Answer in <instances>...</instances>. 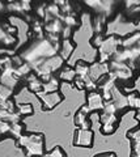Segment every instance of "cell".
I'll use <instances>...</instances> for the list:
<instances>
[{"label": "cell", "mask_w": 140, "mask_h": 157, "mask_svg": "<svg viewBox=\"0 0 140 157\" xmlns=\"http://www.w3.org/2000/svg\"><path fill=\"white\" fill-rule=\"evenodd\" d=\"M33 113V107L32 105H21L20 106V114H32Z\"/></svg>", "instance_id": "cell-20"}, {"label": "cell", "mask_w": 140, "mask_h": 157, "mask_svg": "<svg viewBox=\"0 0 140 157\" xmlns=\"http://www.w3.org/2000/svg\"><path fill=\"white\" fill-rule=\"evenodd\" d=\"M138 28H139V29H140V21H139V22H138Z\"/></svg>", "instance_id": "cell-22"}, {"label": "cell", "mask_w": 140, "mask_h": 157, "mask_svg": "<svg viewBox=\"0 0 140 157\" xmlns=\"http://www.w3.org/2000/svg\"><path fill=\"white\" fill-rule=\"evenodd\" d=\"M29 90H32V92H34V93H40L41 89L43 88V81L41 80V78H38L36 76H32L30 77V80H29Z\"/></svg>", "instance_id": "cell-15"}, {"label": "cell", "mask_w": 140, "mask_h": 157, "mask_svg": "<svg viewBox=\"0 0 140 157\" xmlns=\"http://www.w3.org/2000/svg\"><path fill=\"white\" fill-rule=\"evenodd\" d=\"M60 20H62V22L64 24V26H67V28L74 29V28H76V26H79V20H77V17H76L75 13L66 14L64 17H60Z\"/></svg>", "instance_id": "cell-13"}, {"label": "cell", "mask_w": 140, "mask_h": 157, "mask_svg": "<svg viewBox=\"0 0 140 157\" xmlns=\"http://www.w3.org/2000/svg\"><path fill=\"white\" fill-rule=\"evenodd\" d=\"M18 144L25 148L26 157H43L45 155V141L41 134H28L18 139Z\"/></svg>", "instance_id": "cell-1"}, {"label": "cell", "mask_w": 140, "mask_h": 157, "mask_svg": "<svg viewBox=\"0 0 140 157\" xmlns=\"http://www.w3.org/2000/svg\"><path fill=\"white\" fill-rule=\"evenodd\" d=\"M63 22H62L60 18H52L50 21L46 22L45 30L47 32V34H54V36H59L63 32Z\"/></svg>", "instance_id": "cell-6"}, {"label": "cell", "mask_w": 140, "mask_h": 157, "mask_svg": "<svg viewBox=\"0 0 140 157\" xmlns=\"http://www.w3.org/2000/svg\"><path fill=\"white\" fill-rule=\"evenodd\" d=\"M96 157H117V156H115L113 152H108V153H100V155H97Z\"/></svg>", "instance_id": "cell-21"}, {"label": "cell", "mask_w": 140, "mask_h": 157, "mask_svg": "<svg viewBox=\"0 0 140 157\" xmlns=\"http://www.w3.org/2000/svg\"><path fill=\"white\" fill-rule=\"evenodd\" d=\"M132 157H140V156H139V155H134Z\"/></svg>", "instance_id": "cell-23"}, {"label": "cell", "mask_w": 140, "mask_h": 157, "mask_svg": "<svg viewBox=\"0 0 140 157\" xmlns=\"http://www.w3.org/2000/svg\"><path fill=\"white\" fill-rule=\"evenodd\" d=\"M104 41H105V37L102 36V34H96V36L92 38V45H93L94 47H101V45H102L104 43Z\"/></svg>", "instance_id": "cell-18"}, {"label": "cell", "mask_w": 140, "mask_h": 157, "mask_svg": "<svg viewBox=\"0 0 140 157\" xmlns=\"http://www.w3.org/2000/svg\"><path fill=\"white\" fill-rule=\"evenodd\" d=\"M75 124L79 127V128L90 130V122L88 121V114H85L84 111L79 110L75 115Z\"/></svg>", "instance_id": "cell-7"}, {"label": "cell", "mask_w": 140, "mask_h": 157, "mask_svg": "<svg viewBox=\"0 0 140 157\" xmlns=\"http://www.w3.org/2000/svg\"><path fill=\"white\" fill-rule=\"evenodd\" d=\"M127 104L130 107H132V109L140 111V97L136 94V93H130L127 96Z\"/></svg>", "instance_id": "cell-16"}, {"label": "cell", "mask_w": 140, "mask_h": 157, "mask_svg": "<svg viewBox=\"0 0 140 157\" xmlns=\"http://www.w3.org/2000/svg\"><path fill=\"white\" fill-rule=\"evenodd\" d=\"M119 45H122V39H119L115 36H110L108 38H105L104 43L98 48L100 54H104V55H108V56L112 58V56H114V54L118 51Z\"/></svg>", "instance_id": "cell-3"}, {"label": "cell", "mask_w": 140, "mask_h": 157, "mask_svg": "<svg viewBox=\"0 0 140 157\" xmlns=\"http://www.w3.org/2000/svg\"><path fill=\"white\" fill-rule=\"evenodd\" d=\"M58 89H59V80L55 77H51L49 81L43 82V88H42L43 93H54L58 92Z\"/></svg>", "instance_id": "cell-12"}, {"label": "cell", "mask_w": 140, "mask_h": 157, "mask_svg": "<svg viewBox=\"0 0 140 157\" xmlns=\"http://www.w3.org/2000/svg\"><path fill=\"white\" fill-rule=\"evenodd\" d=\"M89 67L85 62L83 60H79L75 64V72H76V77H79V78H86L89 76Z\"/></svg>", "instance_id": "cell-9"}, {"label": "cell", "mask_w": 140, "mask_h": 157, "mask_svg": "<svg viewBox=\"0 0 140 157\" xmlns=\"http://www.w3.org/2000/svg\"><path fill=\"white\" fill-rule=\"evenodd\" d=\"M74 144L77 147H89L93 145V132L90 130H83L79 128L75 132V139H74Z\"/></svg>", "instance_id": "cell-4"}, {"label": "cell", "mask_w": 140, "mask_h": 157, "mask_svg": "<svg viewBox=\"0 0 140 157\" xmlns=\"http://www.w3.org/2000/svg\"><path fill=\"white\" fill-rule=\"evenodd\" d=\"M43 157H66V153L60 147H55L54 149L46 152V153L43 155Z\"/></svg>", "instance_id": "cell-17"}, {"label": "cell", "mask_w": 140, "mask_h": 157, "mask_svg": "<svg viewBox=\"0 0 140 157\" xmlns=\"http://www.w3.org/2000/svg\"><path fill=\"white\" fill-rule=\"evenodd\" d=\"M105 24H106V18L102 14H97L93 18V32L96 34H102L104 29H105Z\"/></svg>", "instance_id": "cell-11"}, {"label": "cell", "mask_w": 140, "mask_h": 157, "mask_svg": "<svg viewBox=\"0 0 140 157\" xmlns=\"http://www.w3.org/2000/svg\"><path fill=\"white\" fill-rule=\"evenodd\" d=\"M37 96L41 98L42 101V106L45 110H51L54 109L56 105H59L62 100H63V96L60 94L59 92H54V93H43L40 92L37 93Z\"/></svg>", "instance_id": "cell-2"}, {"label": "cell", "mask_w": 140, "mask_h": 157, "mask_svg": "<svg viewBox=\"0 0 140 157\" xmlns=\"http://www.w3.org/2000/svg\"><path fill=\"white\" fill-rule=\"evenodd\" d=\"M60 47H62L60 48V58L63 59V60H67L75 50V43H72L70 39H63L60 43Z\"/></svg>", "instance_id": "cell-8"}, {"label": "cell", "mask_w": 140, "mask_h": 157, "mask_svg": "<svg viewBox=\"0 0 140 157\" xmlns=\"http://www.w3.org/2000/svg\"><path fill=\"white\" fill-rule=\"evenodd\" d=\"M105 105V100L102 94H100L97 92H90L88 94V101H86V106H88L89 111H97V110H102Z\"/></svg>", "instance_id": "cell-5"}, {"label": "cell", "mask_w": 140, "mask_h": 157, "mask_svg": "<svg viewBox=\"0 0 140 157\" xmlns=\"http://www.w3.org/2000/svg\"><path fill=\"white\" fill-rule=\"evenodd\" d=\"M138 43H140V30L122 39V45L120 46H123V48H131L134 46H136Z\"/></svg>", "instance_id": "cell-10"}, {"label": "cell", "mask_w": 140, "mask_h": 157, "mask_svg": "<svg viewBox=\"0 0 140 157\" xmlns=\"http://www.w3.org/2000/svg\"><path fill=\"white\" fill-rule=\"evenodd\" d=\"M59 78L63 81H74L76 78V72L74 68L71 67H64L63 70H62L60 75H59Z\"/></svg>", "instance_id": "cell-14"}, {"label": "cell", "mask_w": 140, "mask_h": 157, "mask_svg": "<svg viewBox=\"0 0 140 157\" xmlns=\"http://www.w3.org/2000/svg\"><path fill=\"white\" fill-rule=\"evenodd\" d=\"M117 128V124H102V132L105 135H110L113 134Z\"/></svg>", "instance_id": "cell-19"}]
</instances>
